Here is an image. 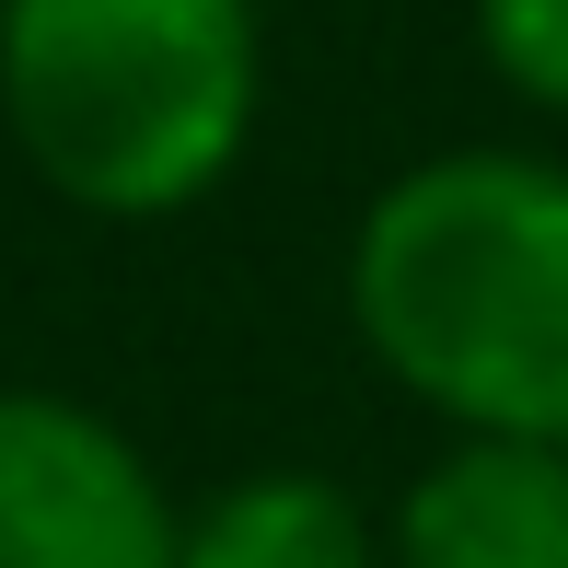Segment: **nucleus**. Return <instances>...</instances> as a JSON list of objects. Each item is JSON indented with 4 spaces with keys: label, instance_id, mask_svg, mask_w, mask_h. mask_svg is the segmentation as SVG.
<instances>
[{
    "label": "nucleus",
    "instance_id": "nucleus-1",
    "mask_svg": "<svg viewBox=\"0 0 568 568\" xmlns=\"http://www.w3.org/2000/svg\"><path fill=\"white\" fill-rule=\"evenodd\" d=\"M348 325L453 442L568 453V163L510 140L406 163L359 210Z\"/></svg>",
    "mask_w": 568,
    "mask_h": 568
},
{
    "label": "nucleus",
    "instance_id": "nucleus-2",
    "mask_svg": "<svg viewBox=\"0 0 568 568\" xmlns=\"http://www.w3.org/2000/svg\"><path fill=\"white\" fill-rule=\"evenodd\" d=\"M267 105L255 0H0V128L82 221H174Z\"/></svg>",
    "mask_w": 568,
    "mask_h": 568
},
{
    "label": "nucleus",
    "instance_id": "nucleus-3",
    "mask_svg": "<svg viewBox=\"0 0 568 568\" xmlns=\"http://www.w3.org/2000/svg\"><path fill=\"white\" fill-rule=\"evenodd\" d=\"M174 510L105 406L59 383H0V568H174Z\"/></svg>",
    "mask_w": 568,
    "mask_h": 568
},
{
    "label": "nucleus",
    "instance_id": "nucleus-4",
    "mask_svg": "<svg viewBox=\"0 0 568 568\" xmlns=\"http://www.w3.org/2000/svg\"><path fill=\"white\" fill-rule=\"evenodd\" d=\"M383 568H568V453L442 442L383 523Z\"/></svg>",
    "mask_w": 568,
    "mask_h": 568
},
{
    "label": "nucleus",
    "instance_id": "nucleus-5",
    "mask_svg": "<svg viewBox=\"0 0 568 568\" xmlns=\"http://www.w3.org/2000/svg\"><path fill=\"white\" fill-rule=\"evenodd\" d=\"M174 568H383V523L314 464H255L186 510Z\"/></svg>",
    "mask_w": 568,
    "mask_h": 568
},
{
    "label": "nucleus",
    "instance_id": "nucleus-6",
    "mask_svg": "<svg viewBox=\"0 0 568 568\" xmlns=\"http://www.w3.org/2000/svg\"><path fill=\"white\" fill-rule=\"evenodd\" d=\"M476 47L523 105L568 116V0H476Z\"/></svg>",
    "mask_w": 568,
    "mask_h": 568
}]
</instances>
